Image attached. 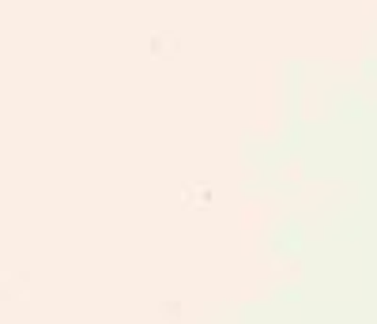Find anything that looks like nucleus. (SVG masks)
<instances>
[]
</instances>
